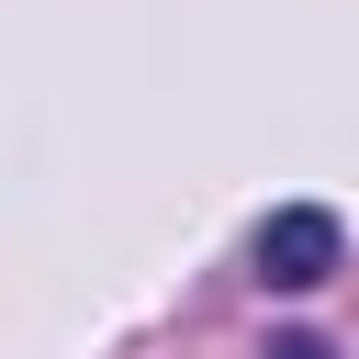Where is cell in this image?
Listing matches in <instances>:
<instances>
[{"label": "cell", "instance_id": "obj_1", "mask_svg": "<svg viewBox=\"0 0 359 359\" xmlns=\"http://www.w3.org/2000/svg\"><path fill=\"white\" fill-rule=\"evenodd\" d=\"M247 269H258L269 292H314V280L348 269V224H337L325 202H280V213L247 236Z\"/></svg>", "mask_w": 359, "mask_h": 359}, {"label": "cell", "instance_id": "obj_2", "mask_svg": "<svg viewBox=\"0 0 359 359\" xmlns=\"http://www.w3.org/2000/svg\"><path fill=\"white\" fill-rule=\"evenodd\" d=\"M258 359H337V348H325V337H314V325H280V337H269V348H258Z\"/></svg>", "mask_w": 359, "mask_h": 359}]
</instances>
